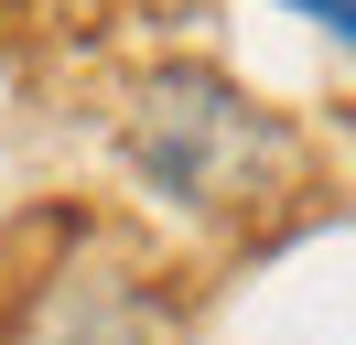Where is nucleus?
Here are the masks:
<instances>
[{
  "instance_id": "1",
  "label": "nucleus",
  "mask_w": 356,
  "mask_h": 345,
  "mask_svg": "<svg viewBox=\"0 0 356 345\" xmlns=\"http://www.w3.org/2000/svg\"><path fill=\"white\" fill-rule=\"evenodd\" d=\"M119 162L173 216L227 227V216H259V205L291 194L302 129H291L281 108H259L238 76H216V65H152V76H130V97H119Z\"/></svg>"
},
{
  "instance_id": "2",
  "label": "nucleus",
  "mask_w": 356,
  "mask_h": 345,
  "mask_svg": "<svg viewBox=\"0 0 356 345\" xmlns=\"http://www.w3.org/2000/svg\"><path fill=\"white\" fill-rule=\"evenodd\" d=\"M22 345H173V323H162V302L140 291V280L97 270V280H76V291H54Z\"/></svg>"
},
{
  "instance_id": "3",
  "label": "nucleus",
  "mask_w": 356,
  "mask_h": 345,
  "mask_svg": "<svg viewBox=\"0 0 356 345\" xmlns=\"http://www.w3.org/2000/svg\"><path fill=\"white\" fill-rule=\"evenodd\" d=\"M281 11H302V22H324V33H334V43H346V54H356V0H281Z\"/></svg>"
}]
</instances>
